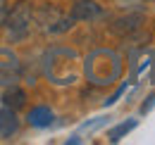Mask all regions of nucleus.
Returning <instances> with one entry per match:
<instances>
[{
	"instance_id": "nucleus-9",
	"label": "nucleus",
	"mask_w": 155,
	"mask_h": 145,
	"mask_svg": "<svg viewBox=\"0 0 155 145\" xmlns=\"http://www.w3.org/2000/svg\"><path fill=\"white\" fill-rule=\"evenodd\" d=\"M72 26H74V19H72V17H62V14H60L53 24L45 26V31H48V34H64V31H69Z\"/></svg>"
},
{
	"instance_id": "nucleus-5",
	"label": "nucleus",
	"mask_w": 155,
	"mask_h": 145,
	"mask_svg": "<svg viewBox=\"0 0 155 145\" xmlns=\"http://www.w3.org/2000/svg\"><path fill=\"white\" fill-rule=\"evenodd\" d=\"M53 119H55L53 109L45 107V105L31 107V109H29V114H26L29 126H34V128H45V126H50V124H53Z\"/></svg>"
},
{
	"instance_id": "nucleus-6",
	"label": "nucleus",
	"mask_w": 155,
	"mask_h": 145,
	"mask_svg": "<svg viewBox=\"0 0 155 145\" xmlns=\"http://www.w3.org/2000/svg\"><path fill=\"white\" fill-rule=\"evenodd\" d=\"M141 21H143L141 14H129V17L115 19V24L110 29H112V34H117V36H129V34H134V31L141 29Z\"/></svg>"
},
{
	"instance_id": "nucleus-3",
	"label": "nucleus",
	"mask_w": 155,
	"mask_h": 145,
	"mask_svg": "<svg viewBox=\"0 0 155 145\" xmlns=\"http://www.w3.org/2000/svg\"><path fill=\"white\" fill-rule=\"evenodd\" d=\"M69 17L74 21H93V19L100 17V5L93 0H77Z\"/></svg>"
},
{
	"instance_id": "nucleus-10",
	"label": "nucleus",
	"mask_w": 155,
	"mask_h": 145,
	"mask_svg": "<svg viewBox=\"0 0 155 145\" xmlns=\"http://www.w3.org/2000/svg\"><path fill=\"white\" fill-rule=\"evenodd\" d=\"M7 12H10V2H7V0H0V29L5 26V19H7Z\"/></svg>"
},
{
	"instance_id": "nucleus-11",
	"label": "nucleus",
	"mask_w": 155,
	"mask_h": 145,
	"mask_svg": "<svg viewBox=\"0 0 155 145\" xmlns=\"http://www.w3.org/2000/svg\"><path fill=\"white\" fill-rule=\"evenodd\" d=\"M127 91V83H124V86H119V88H117L115 93H112V95H110V98H107V100H105V105H115L117 100H119V98H122V93Z\"/></svg>"
},
{
	"instance_id": "nucleus-2",
	"label": "nucleus",
	"mask_w": 155,
	"mask_h": 145,
	"mask_svg": "<svg viewBox=\"0 0 155 145\" xmlns=\"http://www.w3.org/2000/svg\"><path fill=\"white\" fill-rule=\"evenodd\" d=\"M21 76V64L17 55L0 48V86H15Z\"/></svg>"
},
{
	"instance_id": "nucleus-4",
	"label": "nucleus",
	"mask_w": 155,
	"mask_h": 145,
	"mask_svg": "<svg viewBox=\"0 0 155 145\" xmlns=\"http://www.w3.org/2000/svg\"><path fill=\"white\" fill-rule=\"evenodd\" d=\"M19 128V119H17V109L2 105L0 107V136L2 138H12Z\"/></svg>"
},
{
	"instance_id": "nucleus-13",
	"label": "nucleus",
	"mask_w": 155,
	"mask_h": 145,
	"mask_svg": "<svg viewBox=\"0 0 155 145\" xmlns=\"http://www.w3.org/2000/svg\"><path fill=\"white\" fill-rule=\"evenodd\" d=\"M143 2H153V0H143Z\"/></svg>"
},
{
	"instance_id": "nucleus-7",
	"label": "nucleus",
	"mask_w": 155,
	"mask_h": 145,
	"mask_svg": "<svg viewBox=\"0 0 155 145\" xmlns=\"http://www.w3.org/2000/svg\"><path fill=\"white\" fill-rule=\"evenodd\" d=\"M2 105H7L12 109H21L26 105V93L17 86H7V91L2 93Z\"/></svg>"
},
{
	"instance_id": "nucleus-1",
	"label": "nucleus",
	"mask_w": 155,
	"mask_h": 145,
	"mask_svg": "<svg viewBox=\"0 0 155 145\" xmlns=\"http://www.w3.org/2000/svg\"><path fill=\"white\" fill-rule=\"evenodd\" d=\"M31 5L26 0L17 2L10 12H7V19H5V26H7V34H10V40H21V38L29 34L31 29Z\"/></svg>"
},
{
	"instance_id": "nucleus-12",
	"label": "nucleus",
	"mask_w": 155,
	"mask_h": 145,
	"mask_svg": "<svg viewBox=\"0 0 155 145\" xmlns=\"http://www.w3.org/2000/svg\"><path fill=\"white\" fill-rule=\"evenodd\" d=\"M153 107H155V93H150V95L146 98V102L141 105V112H143V114H148V112H150Z\"/></svg>"
},
{
	"instance_id": "nucleus-8",
	"label": "nucleus",
	"mask_w": 155,
	"mask_h": 145,
	"mask_svg": "<svg viewBox=\"0 0 155 145\" xmlns=\"http://www.w3.org/2000/svg\"><path fill=\"white\" fill-rule=\"evenodd\" d=\"M136 124H138L136 119H127V121L117 124L115 128H110V131H107V138H110L112 143H117V140H122V138H124V136H127L129 131H134V128H136Z\"/></svg>"
}]
</instances>
